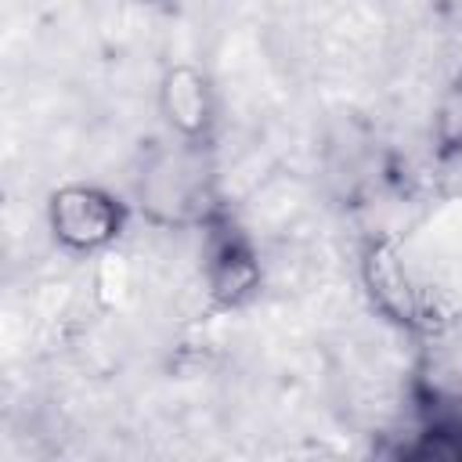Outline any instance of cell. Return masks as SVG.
<instances>
[{
	"instance_id": "6da1fadb",
	"label": "cell",
	"mask_w": 462,
	"mask_h": 462,
	"mask_svg": "<svg viewBox=\"0 0 462 462\" xmlns=\"http://www.w3.org/2000/svg\"><path fill=\"white\" fill-rule=\"evenodd\" d=\"M119 206L97 188H61L51 199V231L69 249H97L119 235Z\"/></svg>"
},
{
	"instance_id": "7a4b0ae2",
	"label": "cell",
	"mask_w": 462,
	"mask_h": 462,
	"mask_svg": "<svg viewBox=\"0 0 462 462\" xmlns=\"http://www.w3.org/2000/svg\"><path fill=\"white\" fill-rule=\"evenodd\" d=\"M159 105H162V116L173 130H180L184 137H199L209 126V112H213L206 76L191 65L170 69L166 79H162Z\"/></svg>"
}]
</instances>
